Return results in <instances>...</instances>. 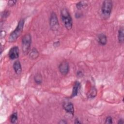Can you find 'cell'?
<instances>
[{"instance_id":"6da1fadb","label":"cell","mask_w":124,"mask_h":124,"mask_svg":"<svg viewBox=\"0 0 124 124\" xmlns=\"http://www.w3.org/2000/svg\"><path fill=\"white\" fill-rule=\"evenodd\" d=\"M61 16L65 27L68 30H71L73 27V20L68 10L66 8H63L61 10Z\"/></svg>"},{"instance_id":"7a4b0ae2","label":"cell","mask_w":124,"mask_h":124,"mask_svg":"<svg viewBox=\"0 0 124 124\" xmlns=\"http://www.w3.org/2000/svg\"><path fill=\"white\" fill-rule=\"evenodd\" d=\"M24 22V19H21L19 21L16 29L10 33L9 36L8 41L9 42H13L15 41L21 35L23 29Z\"/></svg>"},{"instance_id":"3957f363","label":"cell","mask_w":124,"mask_h":124,"mask_svg":"<svg viewBox=\"0 0 124 124\" xmlns=\"http://www.w3.org/2000/svg\"><path fill=\"white\" fill-rule=\"evenodd\" d=\"M113 7V3L111 0H107L103 2L101 7L102 16L104 19H108L111 14Z\"/></svg>"},{"instance_id":"277c9868","label":"cell","mask_w":124,"mask_h":124,"mask_svg":"<svg viewBox=\"0 0 124 124\" xmlns=\"http://www.w3.org/2000/svg\"><path fill=\"white\" fill-rule=\"evenodd\" d=\"M31 43V35L30 33L25 34L22 39V49L24 54H27L29 52Z\"/></svg>"},{"instance_id":"5b68a950","label":"cell","mask_w":124,"mask_h":124,"mask_svg":"<svg viewBox=\"0 0 124 124\" xmlns=\"http://www.w3.org/2000/svg\"><path fill=\"white\" fill-rule=\"evenodd\" d=\"M50 28L52 31H57L59 28V24L57 15L55 12H52L49 19Z\"/></svg>"},{"instance_id":"8992f818","label":"cell","mask_w":124,"mask_h":124,"mask_svg":"<svg viewBox=\"0 0 124 124\" xmlns=\"http://www.w3.org/2000/svg\"><path fill=\"white\" fill-rule=\"evenodd\" d=\"M19 48L17 46H14L11 48L8 52V56L12 60L18 58L19 57Z\"/></svg>"},{"instance_id":"52a82bcc","label":"cell","mask_w":124,"mask_h":124,"mask_svg":"<svg viewBox=\"0 0 124 124\" xmlns=\"http://www.w3.org/2000/svg\"><path fill=\"white\" fill-rule=\"evenodd\" d=\"M59 70L62 75H67L69 70V65L68 62L66 61L62 62L59 65Z\"/></svg>"},{"instance_id":"ba28073f","label":"cell","mask_w":124,"mask_h":124,"mask_svg":"<svg viewBox=\"0 0 124 124\" xmlns=\"http://www.w3.org/2000/svg\"><path fill=\"white\" fill-rule=\"evenodd\" d=\"M63 108L68 113L72 115L74 113V108L73 104L70 102H66L63 104Z\"/></svg>"},{"instance_id":"9c48e42d","label":"cell","mask_w":124,"mask_h":124,"mask_svg":"<svg viewBox=\"0 0 124 124\" xmlns=\"http://www.w3.org/2000/svg\"><path fill=\"white\" fill-rule=\"evenodd\" d=\"M80 83L79 82H78V81H76L73 85V90H72V94L71 95V97H74L75 96H76L78 94V93L80 90Z\"/></svg>"},{"instance_id":"30bf717a","label":"cell","mask_w":124,"mask_h":124,"mask_svg":"<svg viewBox=\"0 0 124 124\" xmlns=\"http://www.w3.org/2000/svg\"><path fill=\"white\" fill-rule=\"evenodd\" d=\"M13 68L17 75H19L22 72V67L20 62L18 60L16 61L13 64Z\"/></svg>"},{"instance_id":"8fae6325","label":"cell","mask_w":124,"mask_h":124,"mask_svg":"<svg viewBox=\"0 0 124 124\" xmlns=\"http://www.w3.org/2000/svg\"><path fill=\"white\" fill-rule=\"evenodd\" d=\"M97 40L98 43L102 46L105 45L107 42V36L103 33H100L98 34L97 35Z\"/></svg>"},{"instance_id":"7c38bea8","label":"cell","mask_w":124,"mask_h":124,"mask_svg":"<svg viewBox=\"0 0 124 124\" xmlns=\"http://www.w3.org/2000/svg\"><path fill=\"white\" fill-rule=\"evenodd\" d=\"M39 52L35 48H33L29 54V57L31 59L34 60L38 58L39 56Z\"/></svg>"},{"instance_id":"4fadbf2b","label":"cell","mask_w":124,"mask_h":124,"mask_svg":"<svg viewBox=\"0 0 124 124\" xmlns=\"http://www.w3.org/2000/svg\"><path fill=\"white\" fill-rule=\"evenodd\" d=\"M124 28L123 27H121L118 31V41L119 43H123L124 41Z\"/></svg>"},{"instance_id":"5bb4252c","label":"cell","mask_w":124,"mask_h":124,"mask_svg":"<svg viewBox=\"0 0 124 124\" xmlns=\"http://www.w3.org/2000/svg\"><path fill=\"white\" fill-rule=\"evenodd\" d=\"M35 82L37 84H41L42 82V77L40 74H36L34 77Z\"/></svg>"},{"instance_id":"9a60e30c","label":"cell","mask_w":124,"mask_h":124,"mask_svg":"<svg viewBox=\"0 0 124 124\" xmlns=\"http://www.w3.org/2000/svg\"><path fill=\"white\" fill-rule=\"evenodd\" d=\"M96 94H97L96 89L94 87H93L89 92L88 97L89 98H93L96 95Z\"/></svg>"},{"instance_id":"2e32d148","label":"cell","mask_w":124,"mask_h":124,"mask_svg":"<svg viewBox=\"0 0 124 124\" xmlns=\"http://www.w3.org/2000/svg\"><path fill=\"white\" fill-rule=\"evenodd\" d=\"M10 122L12 123H15L17 120V114L16 112H14L10 116Z\"/></svg>"},{"instance_id":"e0dca14e","label":"cell","mask_w":124,"mask_h":124,"mask_svg":"<svg viewBox=\"0 0 124 124\" xmlns=\"http://www.w3.org/2000/svg\"><path fill=\"white\" fill-rule=\"evenodd\" d=\"M86 5L87 4H86L84 1H79L76 4V6L78 9H81L83 7H85Z\"/></svg>"},{"instance_id":"ac0fdd59","label":"cell","mask_w":124,"mask_h":124,"mask_svg":"<svg viewBox=\"0 0 124 124\" xmlns=\"http://www.w3.org/2000/svg\"><path fill=\"white\" fill-rule=\"evenodd\" d=\"M10 15V12L9 11H4L1 13V17L3 18L7 17Z\"/></svg>"},{"instance_id":"d6986e66","label":"cell","mask_w":124,"mask_h":124,"mask_svg":"<svg viewBox=\"0 0 124 124\" xmlns=\"http://www.w3.org/2000/svg\"><path fill=\"white\" fill-rule=\"evenodd\" d=\"M106 124H112V118L111 116H108L105 120Z\"/></svg>"},{"instance_id":"ffe728a7","label":"cell","mask_w":124,"mask_h":124,"mask_svg":"<svg viewBox=\"0 0 124 124\" xmlns=\"http://www.w3.org/2000/svg\"><path fill=\"white\" fill-rule=\"evenodd\" d=\"M16 0H9L8 1V5L9 6H13L14 5H15L16 4Z\"/></svg>"},{"instance_id":"44dd1931","label":"cell","mask_w":124,"mask_h":124,"mask_svg":"<svg viewBox=\"0 0 124 124\" xmlns=\"http://www.w3.org/2000/svg\"><path fill=\"white\" fill-rule=\"evenodd\" d=\"M74 123H75V124H81V122H80L79 121V120H78L77 118L75 119Z\"/></svg>"},{"instance_id":"7402d4cb","label":"cell","mask_w":124,"mask_h":124,"mask_svg":"<svg viewBox=\"0 0 124 124\" xmlns=\"http://www.w3.org/2000/svg\"><path fill=\"white\" fill-rule=\"evenodd\" d=\"M77 75L78 76H82V72H81V71H78V72H77Z\"/></svg>"},{"instance_id":"603a6c76","label":"cell","mask_w":124,"mask_h":124,"mask_svg":"<svg viewBox=\"0 0 124 124\" xmlns=\"http://www.w3.org/2000/svg\"><path fill=\"white\" fill-rule=\"evenodd\" d=\"M66 123H67V122L63 120H61V121L59 122V124H66Z\"/></svg>"},{"instance_id":"cb8c5ba5","label":"cell","mask_w":124,"mask_h":124,"mask_svg":"<svg viewBox=\"0 0 124 124\" xmlns=\"http://www.w3.org/2000/svg\"><path fill=\"white\" fill-rule=\"evenodd\" d=\"M124 121L123 120V119H120V120H119V122H118V124H124Z\"/></svg>"}]
</instances>
